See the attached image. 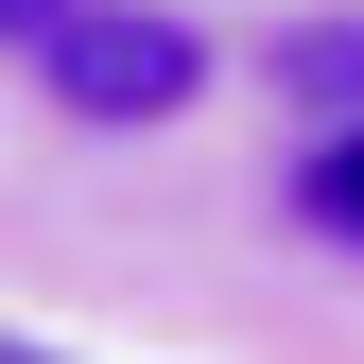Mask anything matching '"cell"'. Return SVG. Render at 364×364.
Segmentation results:
<instances>
[{
  "mask_svg": "<svg viewBox=\"0 0 364 364\" xmlns=\"http://www.w3.org/2000/svg\"><path fill=\"white\" fill-rule=\"evenodd\" d=\"M278 105L295 122H364V18H295L278 35Z\"/></svg>",
  "mask_w": 364,
  "mask_h": 364,
  "instance_id": "obj_2",
  "label": "cell"
},
{
  "mask_svg": "<svg viewBox=\"0 0 364 364\" xmlns=\"http://www.w3.org/2000/svg\"><path fill=\"white\" fill-rule=\"evenodd\" d=\"M35 70H53V105L87 122V139H139V122H173L208 87V35L156 18V0H70V18L35 35Z\"/></svg>",
  "mask_w": 364,
  "mask_h": 364,
  "instance_id": "obj_1",
  "label": "cell"
},
{
  "mask_svg": "<svg viewBox=\"0 0 364 364\" xmlns=\"http://www.w3.org/2000/svg\"><path fill=\"white\" fill-rule=\"evenodd\" d=\"M70 18V0H0V53H35V35H53Z\"/></svg>",
  "mask_w": 364,
  "mask_h": 364,
  "instance_id": "obj_4",
  "label": "cell"
},
{
  "mask_svg": "<svg viewBox=\"0 0 364 364\" xmlns=\"http://www.w3.org/2000/svg\"><path fill=\"white\" fill-rule=\"evenodd\" d=\"M295 208L330 225V243H364V122H312V173H295Z\"/></svg>",
  "mask_w": 364,
  "mask_h": 364,
  "instance_id": "obj_3",
  "label": "cell"
},
{
  "mask_svg": "<svg viewBox=\"0 0 364 364\" xmlns=\"http://www.w3.org/2000/svg\"><path fill=\"white\" fill-rule=\"evenodd\" d=\"M0 364H53V347H0Z\"/></svg>",
  "mask_w": 364,
  "mask_h": 364,
  "instance_id": "obj_5",
  "label": "cell"
}]
</instances>
